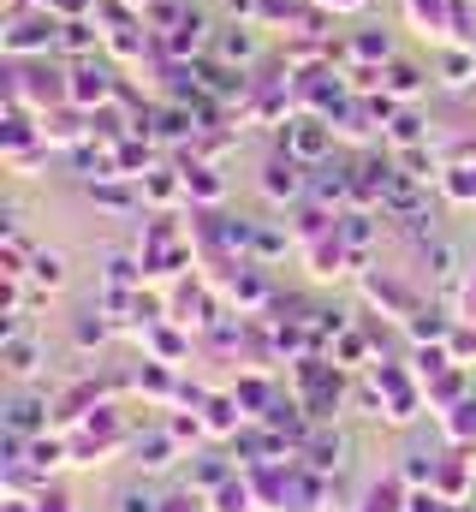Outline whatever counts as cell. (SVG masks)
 <instances>
[{
  "label": "cell",
  "instance_id": "1",
  "mask_svg": "<svg viewBox=\"0 0 476 512\" xmlns=\"http://www.w3.org/2000/svg\"><path fill=\"white\" fill-rule=\"evenodd\" d=\"M48 423H54V405H48V393H30V387H18V393L6 399V429H12V435H24V441H30V435H42Z\"/></svg>",
  "mask_w": 476,
  "mask_h": 512
},
{
  "label": "cell",
  "instance_id": "2",
  "mask_svg": "<svg viewBox=\"0 0 476 512\" xmlns=\"http://www.w3.org/2000/svg\"><path fill=\"white\" fill-rule=\"evenodd\" d=\"M346 453H352V441H346L340 429H310V441L298 447V459H304L316 477H334V471H346Z\"/></svg>",
  "mask_w": 476,
  "mask_h": 512
},
{
  "label": "cell",
  "instance_id": "3",
  "mask_svg": "<svg viewBox=\"0 0 476 512\" xmlns=\"http://www.w3.org/2000/svg\"><path fill=\"white\" fill-rule=\"evenodd\" d=\"M179 447H185V441H179L173 429H149V435H137V441H131V453H137V471H143V477H155V471L179 465Z\"/></svg>",
  "mask_w": 476,
  "mask_h": 512
},
{
  "label": "cell",
  "instance_id": "4",
  "mask_svg": "<svg viewBox=\"0 0 476 512\" xmlns=\"http://www.w3.org/2000/svg\"><path fill=\"white\" fill-rule=\"evenodd\" d=\"M298 167H304L298 155H274V161L262 167V191H268V203H286V197L304 191V173H298Z\"/></svg>",
  "mask_w": 476,
  "mask_h": 512
},
{
  "label": "cell",
  "instance_id": "5",
  "mask_svg": "<svg viewBox=\"0 0 476 512\" xmlns=\"http://www.w3.org/2000/svg\"><path fill=\"white\" fill-rule=\"evenodd\" d=\"M280 149L298 155V161H322L328 155V126L322 120H292V131L280 137Z\"/></svg>",
  "mask_w": 476,
  "mask_h": 512
},
{
  "label": "cell",
  "instance_id": "6",
  "mask_svg": "<svg viewBox=\"0 0 476 512\" xmlns=\"http://www.w3.org/2000/svg\"><path fill=\"white\" fill-rule=\"evenodd\" d=\"M405 495H411V483L393 471V477H381V483H369L363 495H357L352 512H405Z\"/></svg>",
  "mask_w": 476,
  "mask_h": 512
},
{
  "label": "cell",
  "instance_id": "7",
  "mask_svg": "<svg viewBox=\"0 0 476 512\" xmlns=\"http://www.w3.org/2000/svg\"><path fill=\"white\" fill-rule=\"evenodd\" d=\"M238 417H244L238 393H209V399H203V429H209V435H238Z\"/></svg>",
  "mask_w": 476,
  "mask_h": 512
},
{
  "label": "cell",
  "instance_id": "8",
  "mask_svg": "<svg viewBox=\"0 0 476 512\" xmlns=\"http://www.w3.org/2000/svg\"><path fill=\"white\" fill-rule=\"evenodd\" d=\"M227 477H238L227 459H215V453H203V459H191V471H185V489H197V495H215Z\"/></svg>",
  "mask_w": 476,
  "mask_h": 512
},
{
  "label": "cell",
  "instance_id": "9",
  "mask_svg": "<svg viewBox=\"0 0 476 512\" xmlns=\"http://www.w3.org/2000/svg\"><path fill=\"white\" fill-rule=\"evenodd\" d=\"M256 489H250V477H227L215 495H209V512H256Z\"/></svg>",
  "mask_w": 476,
  "mask_h": 512
},
{
  "label": "cell",
  "instance_id": "10",
  "mask_svg": "<svg viewBox=\"0 0 476 512\" xmlns=\"http://www.w3.org/2000/svg\"><path fill=\"white\" fill-rule=\"evenodd\" d=\"M36 364H42V352H36V340H24V334H12V340H6V376H12V382H30V376H36Z\"/></svg>",
  "mask_w": 476,
  "mask_h": 512
},
{
  "label": "cell",
  "instance_id": "11",
  "mask_svg": "<svg viewBox=\"0 0 476 512\" xmlns=\"http://www.w3.org/2000/svg\"><path fill=\"white\" fill-rule=\"evenodd\" d=\"M465 483H471V453H465V447H459V453H441L435 489H441V495H465Z\"/></svg>",
  "mask_w": 476,
  "mask_h": 512
},
{
  "label": "cell",
  "instance_id": "12",
  "mask_svg": "<svg viewBox=\"0 0 476 512\" xmlns=\"http://www.w3.org/2000/svg\"><path fill=\"white\" fill-rule=\"evenodd\" d=\"M54 30H60L54 18H48V24H42V18H36V24H12L6 48H12V54H24V48H42V42H54Z\"/></svg>",
  "mask_w": 476,
  "mask_h": 512
},
{
  "label": "cell",
  "instance_id": "13",
  "mask_svg": "<svg viewBox=\"0 0 476 512\" xmlns=\"http://www.w3.org/2000/svg\"><path fill=\"white\" fill-rule=\"evenodd\" d=\"M441 423H447V435H453L459 447H471V441H476V399H459Z\"/></svg>",
  "mask_w": 476,
  "mask_h": 512
},
{
  "label": "cell",
  "instance_id": "14",
  "mask_svg": "<svg viewBox=\"0 0 476 512\" xmlns=\"http://www.w3.org/2000/svg\"><path fill=\"white\" fill-rule=\"evenodd\" d=\"M108 78H114L108 66H78V84H72V102H90V96L102 102V96H108Z\"/></svg>",
  "mask_w": 476,
  "mask_h": 512
},
{
  "label": "cell",
  "instance_id": "15",
  "mask_svg": "<svg viewBox=\"0 0 476 512\" xmlns=\"http://www.w3.org/2000/svg\"><path fill=\"white\" fill-rule=\"evenodd\" d=\"M114 512H161V495H155L149 483H131V489H119Z\"/></svg>",
  "mask_w": 476,
  "mask_h": 512
},
{
  "label": "cell",
  "instance_id": "16",
  "mask_svg": "<svg viewBox=\"0 0 476 512\" xmlns=\"http://www.w3.org/2000/svg\"><path fill=\"white\" fill-rule=\"evenodd\" d=\"M405 328H411V340H447V316L441 310H417Z\"/></svg>",
  "mask_w": 476,
  "mask_h": 512
},
{
  "label": "cell",
  "instance_id": "17",
  "mask_svg": "<svg viewBox=\"0 0 476 512\" xmlns=\"http://www.w3.org/2000/svg\"><path fill=\"white\" fill-rule=\"evenodd\" d=\"M381 84H387L393 96H417V90H423V72H417V66H387Z\"/></svg>",
  "mask_w": 476,
  "mask_h": 512
},
{
  "label": "cell",
  "instance_id": "18",
  "mask_svg": "<svg viewBox=\"0 0 476 512\" xmlns=\"http://www.w3.org/2000/svg\"><path fill=\"white\" fill-rule=\"evenodd\" d=\"M447 507H453V501H447L435 483H423V489H411V495H405V512H447Z\"/></svg>",
  "mask_w": 476,
  "mask_h": 512
},
{
  "label": "cell",
  "instance_id": "19",
  "mask_svg": "<svg viewBox=\"0 0 476 512\" xmlns=\"http://www.w3.org/2000/svg\"><path fill=\"white\" fill-rule=\"evenodd\" d=\"M30 274L42 280V286H60V274H66V262L54 251H30Z\"/></svg>",
  "mask_w": 476,
  "mask_h": 512
},
{
  "label": "cell",
  "instance_id": "20",
  "mask_svg": "<svg viewBox=\"0 0 476 512\" xmlns=\"http://www.w3.org/2000/svg\"><path fill=\"white\" fill-rule=\"evenodd\" d=\"M203 501H209V495H197V489H179V495H161V512H209Z\"/></svg>",
  "mask_w": 476,
  "mask_h": 512
},
{
  "label": "cell",
  "instance_id": "21",
  "mask_svg": "<svg viewBox=\"0 0 476 512\" xmlns=\"http://www.w3.org/2000/svg\"><path fill=\"white\" fill-rule=\"evenodd\" d=\"M447 191L471 203V197H476V167H453V179H447Z\"/></svg>",
  "mask_w": 476,
  "mask_h": 512
},
{
  "label": "cell",
  "instance_id": "22",
  "mask_svg": "<svg viewBox=\"0 0 476 512\" xmlns=\"http://www.w3.org/2000/svg\"><path fill=\"white\" fill-rule=\"evenodd\" d=\"M36 512H78V507H72L66 489H42V495H36Z\"/></svg>",
  "mask_w": 476,
  "mask_h": 512
},
{
  "label": "cell",
  "instance_id": "23",
  "mask_svg": "<svg viewBox=\"0 0 476 512\" xmlns=\"http://www.w3.org/2000/svg\"><path fill=\"white\" fill-rule=\"evenodd\" d=\"M423 120H417V114H399V120H393V143H417V137H423Z\"/></svg>",
  "mask_w": 476,
  "mask_h": 512
},
{
  "label": "cell",
  "instance_id": "24",
  "mask_svg": "<svg viewBox=\"0 0 476 512\" xmlns=\"http://www.w3.org/2000/svg\"><path fill=\"white\" fill-rule=\"evenodd\" d=\"M108 280H114V286H131V256H114V262H108Z\"/></svg>",
  "mask_w": 476,
  "mask_h": 512
},
{
  "label": "cell",
  "instance_id": "25",
  "mask_svg": "<svg viewBox=\"0 0 476 512\" xmlns=\"http://www.w3.org/2000/svg\"><path fill=\"white\" fill-rule=\"evenodd\" d=\"M102 334H108L102 322H78V346H102Z\"/></svg>",
  "mask_w": 476,
  "mask_h": 512
},
{
  "label": "cell",
  "instance_id": "26",
  "mask_svg": "<svg viewBox=\"0 0 476 512\" xmlns=\"http://www.w3.org/2000/svg\"><path fill=\"white\" fill-rule=\"evenodd\" d=\"M250 48H256V36H250V30H238V36H227V54H233V60H238V54H250Z\"/></svg>",
  "mask_w": 476,
  "mask_h": 512
},
{
  "label": "cell",
  "instance_id": "27",
  "mask_svg": "<svg viewBox=\"0 0 476 512\" xmlns=\"http://www.w3.org/2000/svg\"><path fill=\"white\" fill-rule=\"evenodd\" d=\"M465 72H471V60H465V54H453V60H447V84H465Z\"/></svg>",
  "mask_w": 476,
  "mask_h": 512
},
{
  "label": "cell",
  "instance_id": "28",
  "mask_svg": "<svg viewBox=\"0 0 476 512\" xmlns=\"http://www.w3.org/2000/svg\"><path fill=\"white\" fill-rule=\"evenodd\" d=\"M66 42L72 48H90V24H66Z\"/></svg>",
  "mask_w": 476,
  "mask_h": 512
},
{
  "label": "cell",
  "instance_id": "29",
  "mask_svg": "<svg viewBox=\"0 0 476 512\" xmlns=\"http://www.w3.org/2000/svg\"><path fill=\"white\" fill-rule=\"evenodd\" d=\"M334 6H363V0H334Z\"/></svg>",
  "mask_w": 476,
  "mask_h": 512
}]
</instances>
